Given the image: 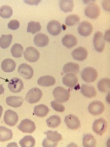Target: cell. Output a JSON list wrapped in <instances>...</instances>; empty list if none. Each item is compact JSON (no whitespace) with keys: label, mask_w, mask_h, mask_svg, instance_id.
<instances>
[{"label":"cell","mask_w":110,"mask_h":147,"mask_svg":"<svg viewBox=\"0 0 110 147\" xmlns=\"http://www.w3.org/2000/svg\"><path fill=\"white\" fill-rule=\"evenodd\" d=\"M46 138L42 142V145L44 147H54L57 146L58 143L62 139L61 134L57 131H48L45 132Z\"/></svg>","instance_id":"cell-1"},{"label":"cell","mask_w":110,"mask_h":147,"mask_svg":"<svg viewBox=\"0 0 110 147\" xmlns=\"http://www.w3.org/2000/svg\"><path fill=\"white\" fill-rule=\"evenodd\" d=\"M53 94L55 100L60 103L67 102L70 96L69 91L62 86H57L53 90Z\"/></svg>","instance_id":"cell-2"},{"label":"cell","mask_w":110,"mask_h":147,"mask_svg":"<svg viewBox=\"0 0 110 147\" xmlns=\"http://www.w3.org/2000/svg\"><path fill=\"white\" fill-rule=\"evenodd\" d=\"M42 92L38 88H34L30 89L26 95L25 100L31 104L37 103L42 97Z\"/></svg>","instance_id":"cell-3"},{"label":"cell","mask_w":110,"mask_h":147,"mask_svg":"<svg viewBox=\"0 0 110 147\" xmlns=\"http://www.w3.org/2000/svg\"><path fill=\"white\" fill-rule=\"evenodd\" d=\"M81 76L86 82H93L97 79L98 73L93 67H87L82 71Z\"/></svg>","instance_id":"cell-4"},{"label":"cell","mask_w":110,"mask_h":147,"mask_svg":"<svg viewBox=\"0 0 110 147\" xmlns=\"http://www.w3.org/2000/svg\"><path fill=\"white\" fill-rule=\"evenodd\" d=\"M23 56L27 61L31 63H34L39 59L40 54L36 49L32 47H29L26 48L23 52Z\"/></svg>","instance_id":"cell-5"},{"label":"cell","mask_w":110,"mask_h":147,"mask_svg":"<svg viewBox=\"0 0 110 147\" xmlns=\"http://www.w3.org/2000/svg\"><path fill=\"white\" fill-rule=\"evenodd\" d=\"M17 127L21 132L29 134L34 133L36 128L35 123L29 119L22 120Z\"/></svg>","instance_id":"cell-6"},{"label":"cell","mask_w":110,"mask_h":147,"mask_svg":"<svg viewBox=\"0 0 110 147\" xmlns=\"http://www.w3.org/2000/svg\"><path fill=\"white\" fill-rule=\"evenodd\" d=\"M92 128L96 134L102 136L105 133L107 128V123L102 118L98 119L93 123Z\"/></svg>","instance_id":"cell-7"},{"label":"cell","mask_w":110,"mask_h":147,"mask_svg":"<svg viewBox=\"0 0 110 147\" xmlns=\"http://www.w3.org/2000/svg\"><path fill=\"white\" fill-rule=\"evenodd\" d=\"M65 122L67 127L73 130H77L81 127V122L79 119L73 114H69L66 116Z\"/></svg>","instance_id":"cell-8"},{"label":"cell","mask_w":110,"mask_h":147,"mask_svg":"<svg viewBox=\"0 0 110 147\" xmlns=\"http://www.w3.org/2000/svg\"><path fill=\"white\" fill-rule=\"evenodd\" d=\"M94 46L95 49L99 52H102L105 47V42L102 32L98 31L94 35L93 39Z\"/></svg>","instance_id":"cell-9"},{"label":"cell","mask_w":110,"mask_h":147,"mask_svg":"<svg viewBox=\"0 0 110 147\" xmlns=\"http://www.w3.org/2000/svg\"><path fill=\"white\" fill-rule=\"evenodd\" d=\"M105 105L100 101H94L90 103L88 107L89 111L94 116H98L103 113L105 110Z\"/></svg>","instance_id":"cell-10"},{"label":"cell","mask_w":110,"mask_h":147,"mask_svg":"<svg viewBox=\"0 0 110 147\" xmlns=\"http://www.w3.org/2000/svg\"><path fill=\"white\" fill-rule=\"evenodd\" d=\"M18 72L22 77L26 80H30L34 76V69L27 63L21 64L18 67Z\"/></svg>","instance_id":"cell-11"},{"label":"cell","mask_w":110,"mask_h":147,"mask_svg":"<svg viewBox=\"0 0 110 147\" xmlns=\"http://www.w3.org/2000/svg\"><path fill=\"white\" fill-rule=\"evenodd\" d=\"M8 86L12 93H19L23 89V82L18 78H14L8 83Z\"/></svg>","instance_id":"cell-12"},{"label":"cell","mask_w":110,"mask_h":147,"mask_svg":"<svg viewBox=\"0 0 110 147\" xmlns=\"http://www.w3.org/2000/svg\"><path fill=\"white\" fill-rule=\"evenodd\" d=\"M18 116L16 112L11 110H7L4 116V121L5 124L13 127L18 122Z\"/></svg>","instance_id":"cell-13"},{"label":"cell","mask_w":110,"mask_h":147,"mask_svg":"<svg viewBox=\"0 0 110 147\" xmlns=\"http://www.w3.org/2000/svg\"><path fill=\"white\" fill-rule=\"evenodd\" d=\"M100 9L98 5L91 4L87 6L85 9V14L89 18L96 19L100 14Z\"/></svg>","instance_id":"cell-14"},{"label":"cell","mask_w":110,"mask_h":147,"mask_svg":"<svg viewBox=\"0 0 110 147\" xmlns=\"http://www.w3.org/2000/svg\"><path fill=\"white\" fill-rule=\"evenodd\" d=\"M93 29V27L91 23L87 21H84L81 22L78 26V31L80 35L87 37L92 33Z\"/></svg>","instance_id":"cell-15"},{"label":"cell","mask_w":110,"mask_h":147,"mask_svg":"<svg viewBox=\"0 0 110 147\" xmlns=\"http://www.w3.org/2000/svg\"><path fill=\"white\" fill-rule=\"evenodd\" d=\"M62 29L60 23L55 20L49 21L47 26V29L49 33L54 36L59 35L62 32Z\"/></svg>","instance_id":"cell-16"},{"label":"cell","mask_w":110,"mask_h":147,"mask_svg":"<svg viewBox=\"0 0 110 147\" xmlns=\"http://www.w3.org/2000/svg\"><path fill=\"white\" fill-rule=\"evenodd\" d=\"M62 82L64 85L69 88H73L78 84V78L74 74L68 73L63 78Z\"/></svg>","instance_id":"cell-17"},{"label":"cell","mask_w":110,"mask_h":147,"mask_svg":"<svg viewBox=\"0 0 110 147\" xmlns=\"http://www.w3.org/2000/svg\"><path fill=\"white\" fill-rule=\"evenodd\" d=\"M88 51L85 48L80 47L74 49L72 52V56L74 59L82 61L86 59L88 57Z\"/></svg>","instance_id":"cell-18"},{"label":"cell","mask_w":110,"mask_h":147,"mask_svg":"<svg viewBox=\"0 0 110 147\" xmlns=\"http://www.w3.org/2000/svg\"><path fill=\"white\" fill-rule=\"evenodd\" d=\"M49 39L48 35L45 34L39 33L35 35L34 38V43L36 46L42 48L49 44Z\"/></svg>","instance_id":"cell-19"},{"label":"cell","mask_w":110,"mask_h":147,"mask_svg":"<svg viewBox=\"0 0 110 147\" xmlns=\"http://www.w3.org/2000/svg\"><path fill=\"white\" fill-rule=\"evenodd\" d=\"M81 92L82 94L88 98L95 97L97 95V91L93 86L83 84L81 87Z\"/></svg>","instance_id":"cell-20"},{"label":"cell","mask_w":110,"mask_h":147,"mask_svg":"<svg viewBox=\"0 0 110 147\" xmlns=\"http://www.w3.org/2000/svg\"><path fill=\"white\" fill-rule=\"evenodd\" d=\"M62 42L64 46L70 49L76 45L77 40L76 38L74 35L72 34H67L63 38Z\"/></svg>","instance_id":"cell-21"},{"label":"cell","mask_w":110,"mask_h":147,"mask_svg":"<svg viewBox=\"0 0 110 147\" xmlns=\"http://www.w3.org/2000/svg\"><path fill=\"white\" fill-rule=\"evenodd\" d=\"M15 61L9 58L4 60L1 63V69L5 72H13L15 70Z\"/></svg>","instance_id":"cell-22"},{"label":"cell","mask_w":110,"mask_h":147,"mask_svg":"<svg viewBox=\"0 0 110 147\" xmlns=\"http://www.w3.org/2000/svg\"><path fill=\"white\" fill-rule=\"evenodd\" d=\"M6 101L8 105L14 108H18L23 105V99L22 97L10 96L6 98Z\"/></svg>","instance_id":"cell-23"},{"label":"cell","mask_w":110,"mask_h":147,"mask_svg":"<svg viewBox=\"0 0 110 147\" xmlns=\"http://www.w3.org/2000/svg\"><path fill=\"white\" fill-rule=\"evenodd\" d=\"M37 82L39 85L41 86H52L55 84L56 80L53 76L46 75L40 77L38 80Z\"/></svg>","instance_id":"cell-24"},{"label":"cell","mask_w":110,"mask_h":147,"mask_svg":"<svg viewBox=\"0 0 110 147\" xmlns=\"http://www.w3.org/2000/svg\"><path fill=\"white\" fill-rule=\"evenodd\" d=\"M13 132L10 129L4 127H0V142H4L11 139Z\"/></svg>","instance_id":"cell-25"},{"label":"cell","mask_w":110,"mask_h":147,"mask_svg":"<svg viewBox=\"0 0 110 147\" xmlns=\"http://www.w3.org/2000/svg\"><path fill=\"white\" fill-rule=\"evenodd\" d=\"M79 65L77 63L73 62H69L66 63L63 68V72L65 74L71 72V74H77L79 71Z\"/></svg>","instance_id":"cell-26"},{"label":"cell","mask_w":110,"mask_h":147,"mask_svg":"<svg viewBox=\"0 0 110 147\" xmlns=\"http://www.w3.org/2000/svg\"><path fill=\"white\" fill-rule=\"evenodd\" d=\"M49 109L46 105H40L36 106L34 109V113L36 116L44 117L48 115Z\"/></svg>","instance_id":"cell-27"},{"label":"cell","mask_w":110,"mask_h":147,"mask_svg":"<svg viewBox=\"0 0 110 147\" xmlns=\"http://www.w3.org/2000/svg\"><path fill=\"white\" fill-rule=\"evenodd\" d=\"M82 144L85 147H95L97 145V140L92 134H86L83 136Z\"/></svg>","instance_id":"cell-28"},{"label":"cell","mask_w":110,"mask_h":147,"mask_svg":"<svg viewBox=\"0 0 110 147\" xmlns=\"http://www.w3.org/2000/svg\"><path fill=\"white\" fill-rule=\"evenodd\" d=\"M74 6V1L72 0H62L60 1V9L65 12L72 11Z\"/></svg>","instance_id":"cell-29"},{"label":"cell","mask_w":110,"mask_h":147,"mask_svg":"<svg viewBox=\"0 0 110 147\" xmlns=\"http://www.w3.org/2000/svg\"><path fill=\"white\" fill-rule=\"evenodd\" d=\"M99 90L103 93L110 92V80L108 78H104L99 81L97 84Z\"/></svg>","instance_id":"cell-30"},{"label":"cell","mask_w":110,"mask_h":147,"mask_svg":"<svg viewBox=\"0 0 110 147\" xmlns=\"http://www.w3.org/2000/svg\"><path fill=\"white\" fill-rule=\"evenodd\" d=\"M35 140L32 136H25L19 142L22 147H34L35 145Z\"/></svg>","instance_id":"cell-31"},{"label":"cell","mask_w":110,"mask_h":147,"mask_svg":"<svg viewBox=\"0 0 110 147\" xmlns=\"http://www.w3.org/2000/svg\"><path fill=\"white\" fill-rule=\"evenodd\" d=\"M46 123L49 127L55 128L58 127L61 124V119L57 115H53L47 119Z\"/></svg>","instance_id":"cell-32"},{"label":"cell","mask_w":110,"mask_h":147,"mask_svg":"<svg viewBox=\"0 0 110 147\" xmlns=\"http://www.w3.org/2000/svg\"><path fill=\"white\" fill-rule=\"evenodd\" d=\"M11 34H3L0 38V47L3 49H6L10 46L12 41Z\"/></svg>","instance_id":"cell-33"},{"label":"cell","mask_w":110,"mask_h":147,"mask_svg":"<svg viewBox=\"0 0 110 147\" xmlns=\"http://www.w3.org/2000/svg\"><path fill=\"white\" fill-rule=\"evenodd\" d=\"M23 51V47L21 44L15 43L12 47L10 51L13 57L15 58H19L22 57Z\"/></svg>","instance_id":"cell-34"},{"label":"cell","mask_w":110,"mask_h":147,"mask_svg":"<svg viewBox=\"0 0 110 147\" xmlns=\"http://www.w3.org/2000/svg\"><path fill=\"white\" fill-rule=\"evenodd\" d=\"M13 14V9L8 5H3L0 7V16L3 18H10Z\"/></svg>","instance_id":"cell-35"},{"label":"cell","mask_w":110,"mask_h":147,"mask_svg":"<svg viewBox=\"0 0 110 147\" xmlns=\"http://www.w3.org/2000/svg\"><path fill=\"white\" fill-rule=\"evenodd\" d=\"M41 30V26L39 22L32 21L29 22L27 26V32L32 34L40 32Z\"/></svg>","instance_id":"cell-36"},{"label":"cell","mask_w":110,"mask_h":147,"mask_svg":"<svg viewBox=\"0 0 110 147\" xmlns=\"http://www.w3.org/2000/svg\"><path fill=\"white\" fill-rule=\"evenodd\" d=\"M80 18L77 15L73 14L68 16L65 20L66 25L68 26H73L78 23Z\"/></svg>","instance_id":"cell-37"},{"label":"cell","mask_w":110,"mask_h":147,"mask_svg":"<svg viewBox=\"0 0 110 147\" xmlns=\"http://www.w3.org/2000/svg\"><path fill=\"white\" fill-rule=\"evenodd\" d=\"M51 105L53 109L57 112H63L65 110V108L64 105L56 100L52 101L51 103Z\"/></svg>","instance_id":"cell-38"},{"label":"cell","mask_w":110,"mask_h":147,"mask_svg":"<svg viewBox=\"0 0 110 147\" xmlns=\"http://www.w3.org/2000/svg\"><path fill=\"white\" fill-rule=\"evenodd\" d=\"M20 26V23L17 20L10 21L8 24V27L10 30H15L18 29Z\"/></svg>","instance_id":"cell-39"},{"label":"cell","mask_w":110,"mask_h":147,"mask_svg":"<svg viewBox=\"0 0 110 147\" xmlns=\"http://www.w3.org/2000/svg\"><path fill=\"white\" fill-rule=\"evenodd\" d=\"M4 88L2 85H0V95L4 93Z\"/></svg>","instance_id":"cell-40"},{"label":"cell","mask_w":110,"mask_h":147,"mask_svg":"<svg viewBox=\"0 0 110 147\" xmlns=\"http://www.w3.org/2000/svg\"><path fill=\"white\" fill-rule=\"evenodd\" d=\"M3 107L1 105H0V118L1 117V115H2V114H3Z\"/></svg>","instance_id":"cell-41"}]
</instances>
